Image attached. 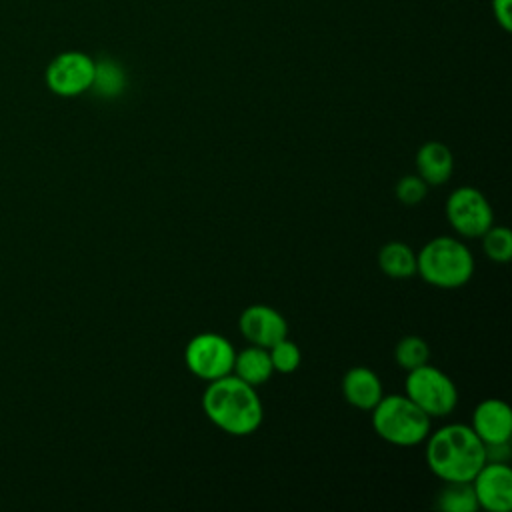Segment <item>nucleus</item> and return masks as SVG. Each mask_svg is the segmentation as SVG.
I'll return each mask as SVG.
<instances>
[{
	"label": "nucleus",
	"instance_id": "1",
	"mask_svg": "<svg viewBox=\"0 0 512 512\" xmlns=\"http://www.w3.org/2000/svg\"><path fill=\"white\" fill-rule=\"evenodd\" d=\"M202 410L214 426L230 436L254 434L264 418V406L256 386L234 374L208 382L202 394Z\"/></svg>",
	"mask_w": 512,
	"mask_h": 512
},
{
	"label": "nucleus",
	"instance_id": "2",
	"mask_svg": "<svg viewBox=\"0 0 512 512\" xmlns=\"http://www.w3.org/2000/svg\"><path fill=\"white\" fill-rule=\"evenodd\" d=\"M426 464L444 482H470L484 466V442L466 424H446L426 436Z\"/></svg>",
	"mask_w": 512,
	"mask_h": 512
},
{
	"label": "nucleus",
	"instance_id": "3",
	"mask_svg": "<svg viewBox=\"0 0 512 512\" xmlns=\"http://www.w3.org/2000/svg\"><path fill=\"white\" fill-rule=\"evenodd\" d=\"M416 274L436 288H460L474 274V256L462 240L436 236L416 254Z\"/></svg>",
	"mask_w": 512,
	"mask_h": 512
},
{
	"label": "nucleus",
	"instance_id": "4",
	"mask_svg": "<svg viewBox=\"0 0 512 512\" xmlns=\"http://www.w3.org/2000/svg\"><path fill=\"white\" fill-rule=\"evenodd\" d=\"M432 418L406 394H388L372 408V428L388 444L416 446L430 434Z\"/></svg>",
	"mask_w": 512,
	"mask_h": 512
},
{
	"label": "nucleus",
	"instance_id": "5",
	"mask_svg": "<svg viewBox=\"0 0 512 512\" xmlns=\"http://www.w3.org/2000/svg\"><path fill=\"white\" fill-rule=\"evenodd\" d=\"M404 388L406 396L430 418H444L458 404V390L452 378L428 362L408 370Z\"/></svg>",
	"mask_w": 512,
	"mask_h": 512
},
{
	"label": "nucleus",
	"instance_id": "6",
	"mask_svg": "<svg viewBox=\"0 0 512 512\" xmlns=\"http://www.w3.org/2000/svg\"><path fill=\"white\" fill-rule=\"evenodd\" d=\"M234 356L236 350L230 340L216 332L196 334L184 348L186 368L206 382L232 374Z\"/></svg>",
	"mask_w": 512,
	"mask_h": 512
},
{
	"label": "nucleus",
	"instance_id": "7",
	"mask_svg": "<svg viewBox=\"0 0 512 512\" xmlns=\"http://www.w3.org/2000/svg\"><path fill=\"white\" fill-rule=\"evenodd\" d=\"M446 218L450 226L466 238H480L494 224L490 202L474 186H460L450 192L446 200Z\"/></svg>",
	"mask_w": 512,
	"mask_h": 512
},
{
	"label": "nucleus",
	"instance_id": "8",
	"mask_svg": "<svg viewBox=\"0 0 512 512\" xmlns=\"http://www.w3.org/2000/svg\"><path fill=\"white\" fill-rule=\"evenodd\" d=\"M96 62L84 52H62L46 68L48 88L64 98L78 96L92 88Z\"/></svg>",
	"mask_w": 512,
	"mask_h": 512
},
{
	"label": "nucleus",
	"instance_id": "9",
	"mask_svg": "<svg viewBox=\"0 0 512 512\" xmlns=\"http://www.w3.org/2000/svg\"><path fill=\"white\" fill-rule=\"evenodd\" d=\"M478 508L508 512L512 508V470L506 462H484L470 480Z\"/></svg>",
	"mask_w": 512,
	"mask_h": 512
},
{
	"label": "nucleus",
	"instance_id": "10",
	"mask_svg": "<svg viewBox=\"0 0 512 512\" xmlns=\"http://www.w3.org/2000/svg\"><path fill=\"white\" fill-rule=\"evenodd\" d=\"M238 328L250 344L262 348H270L288 336L286 318L266 304H252L244 308L238 318Z\"/></svg>",
	"mask_w": 512,
	"mask_h": 512
},
{
	"label": "nucleus",
	"instance_id": "11",
	"mask_svg": "<svg viewBox=\"0 0 512 512\" xmlns=\"http://www.w3.org/2000/svg\"><path fill=\"white\" fill-rule=\"evenodd\" d=\"M470 428L484 444L510 442L512 436V412L504 400L486 398L472 412Z\"/></svg>",
	"mask_w": 512,
	"mask_h": 512
},
{
	"label": "nucleus",
	"instance_id": "12",
	"mask_svg": "<svg viewBox=\"0 0 512 512\" xmlns=\"http://www.w3.org/2000/svg\"><path fill=\"white\" fill-rule=\"evenodd\" d=\"M344 400L358 410H372L384 396L378 374L368 366H354L342 378Z\"/></svg>",
	"mask_w": 512,
	"mask_h": 512
},
{
	"label": "nucleus",
	"instance_id": "13",
	"mask_svg": "<svg viewBox=\"0 0 512 512\" xmlns=\"http://www.w3.org/2000/svg\"><path fill=\"white\" fill-rule=\"evenodd\" d=\"M416 170L428 186H440L452 176L454 156L450 148L438 140L424 142L416 152Z\"/></svg>",
	"mask_w": 512,
	"mask_h": 512
},
{
	"label": "nucleus",
	"instance_id": "14",
	"mask_svg": "<svg viewBox=\"0 0 512 512\" xmlns=\"http://www.w3.org/2000/svg\"><path fill=\"white\" fill-rule=\"evenodd\" d=\"M272 372H274V368L270 362L268 348L252 344V346L244 348L242 352H236V356H234L232 374L252 386L264 384L272 376Z\"/></svg>",
	"mask_w": 512,
	"mask_h": 512
},
{
	"label": "nucleus",
	"instance_id": "15",
	"mask_svg": "<svg viewBox=\"0 0 512 512\" xmlns=\"http://www.w3.org/2000/svg\"><path fill=\"white\" fill-rule=\"evenodd\" d=\"M378 266L390 278H412L416 274V252L400 240L388 242L378 252Z\"/></svg>",
	"mask_w": 512,
	"mask_h": 512
},
{
	"label": "nucleus",
	"instance_id": "16",
	"mask_svg": "<svg viewBox=\"0 0 512 512\" xmlns=\"http://www.w3.org/2000/svg\"><path fill=\"white\" fill-rule=\"evenodd\" d=\"M438 508L444 512H474L478 502L470 482H446L438 494Z\"/></svg>",
	"mask_w": 512,
	"mask_h": 512
},
{
	"label": "nucleus",
	"instance_id": "17",
	"mask_svg": "<svg viewBox=\"0 0 512 512\" xmlns=\"http://www.w3.org/2000/svg\"><path fill=\"white\" fill-rule=\"evenodd\" d=\"M124 86H126V74H124L120 64H116L114 60H100V62H96L92 88L100 96L114 98V96H118L124 90Z\"/></svg>",
	"mask_w": 512,
	"mask_h": 512
},
{
	"label": "nucleus",
	"instance_id": "18",
	"mask_svg": "<svg viewBox=\"0 0 512 512\" xmlns=\"http://www.w3.org/2000/svg\"><path fill=\"white\" fill-rule=\"evenodd\" d=\"M482 248L488 260L506 264L512 258V232L506 226H490L482 236Z\"/></svg>",
	"mask_w": 512,
	"mask_h": 512
},
{
	"label": "nucleus",
	"instance_id": "19",
	"mask_svg": "<svg viewBox=\"0 0 512 512\" xmlns=\"http://www.w3.org/2000/svg\"><path fill=\"white\" fill-rule=\"evenodd\" d=\"M428 358H430V348L426 340H422L420 336H404L394 348V360L406 372L426 364Z\"/></svg>",
	"mask_w": 512,
	"mask_h": 512
},
{
	"label": "nucleus",
	"instance_id": "20",
	"mask_svg": "<svg viewBox=\"0 0 512 512\" xmlns=\"http://www.w3.org/2000/svg\"><path fill=\"white\" fill-rule=\"evenodd\" d=\"M268 354H270L274 372H280V374H292L302 362V352L298 344L288 340V336L278 340L274 346H270Z\"/></svg>",
	"mask_w": 512,
	"mask_h": 512
},
{
	"label": "nucleus",
	"instance_id": "21",
	"mask_svg": "<svg viewBox=\"0 0 512 512\" xmlns=\"http://www.w3.org/2000/svg\"><path fill=\"white\" fill-rule=\"evenodd\" d=\"M396 198L406 206L420 204L428 194V184L418 174H406L396 182Z\"/></svg>",
	"mask_w": 512,
	"mask_h": 512
},
{
	"label": "nucleus",
	"instance_id": "22",
	"mask_svg": "<svg viewBox=\"0 0 512 512\" xmlns=\"http://www.w3.org/2000/svg\"><path fill=\"white\" fill-rule=\"evenodd\" d=\"M492 10H494V16L498 20V24L504 28V30H510L512 28V20H510V0H492Z\"/></svg>",
	"mask_w": 512,
	"mask_h": 512
}]
</instances>
